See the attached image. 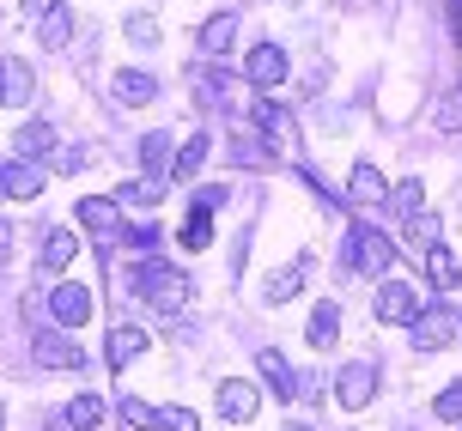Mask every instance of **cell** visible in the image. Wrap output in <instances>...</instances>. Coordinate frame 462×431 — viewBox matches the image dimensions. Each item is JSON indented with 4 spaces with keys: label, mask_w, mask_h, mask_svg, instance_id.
<instances>
[{
    "label": "cell",
    "mask_w": 462,
    "mask_h": 431,
    "mask_svg": "<svg viewBox=\"0 0 462 431\" xmlns=\"http://www.w3.org/2000/svg\"><path fill=\"white\" fill-rule=\"evenodd\" d=\"M208 237H213V219H208V206H195L183 225V250H208Z\"/></svg>",
    "instance_id": "cell-27"
},
{
    "label": "cell",
    "mask_w": 462,
    "mask_h": 431,
    "mask_svg": "<svg viewBox=\"0 0 462 431\" xmlns=\"http://www.w3.org/2000/svg\"><path fill=\"white\" fill-rule=\"evenodd\" d=\"M213 401H219V419H226V426H244V419H255V389L237 383V377H226Z\"/></svg>",
    "instance_id": "cell-8"
},
{
    "label": "cell",
    "mask_w": 462,
    "mask_h": 431,
    "mask_svg": "<svg viewBox=\"0 0 462 431\" xmlns=\"http://www.w3.org/2000/svg\"><path fill=\"white\" fill-rule=\"evenodd\" d=\"M79 225L86 231H110L116 225V201H79Z\"/></svg>",
    "instance_id": "cell-26"
},
{
    "label": "cell",
    "mask_w": 462,
    "mask_h": 431,
    "mask_svg": "<svg viewBox=\"0 0 462 431\" xmlns=\"http://www.w3.org/2000/svg\"><path fill=\"white\" fill-rule=\"evenodd\" d=\"M432 413H439V419H462V377L450 389H444L439 401H432Z\"/></svg>",
    "instance_id": "cell-34"
},
{
    "label": "cell",
    "mask_w": 462,
    "mask_h": 431,
    "mask_svg": "<svg viewBox=\"0 0 462 431\" xmlns=\"http://www.w3.org/2000/svg\"><path fill=\"white\" fill-rule=\"evenodd\" d=\"M346 261H353L359 273H383V268L395 261V250H390V243H383L371 225H353V231H346Z\"/></svg>",
    "instance_id": "cell-3"
},
{
    "label": "cell",
    "mask_w": 462,
    "mask_h": 431,
    "mask_svg": "<svg viewBox=\"0 0 462 431\" xmlns=\"http://www.w3.org/2000/svg\"><path fill=\"white\" fill-rule=\"evenodd\" d=\"M134 292L146 298L152 310H183L195 286H189V280L171 268V261H140V268H134Z\"/></svg>",
    "instance_id": "cell-1"
},
{
    "label": "cell",
    "mask_w": 462,
    "mask_h": 431,
    "mask_svg": "<svg viewBox=\"0 0 462 431\" xmlns=\"http://www.w3.org/2000/svg\"><path fill=\"white\" fill-rule=\"evenodd\" d=\"M462 341V322L450 310H420L414 316V346H457Z\"/></svg>",
    "instance_id": "cell-6"
},
{
    "label": "cell",
    "mask_w": 462,
    "mask_h": 431,
    "mask_svg": "<svg viewBox=\"0 0 462 431\" xmlns=\"http://www.w3.org/2000/svg\"><path fill=\"white\" fill-rule=\"evenodd\" d=\"M371 310H377V322H414L420 310H426V298H420L408 280H383L377 298H371Z\"/></svg>",
    "instance_id": "cell-2"
},
{
    "label": "cell",
    "mask_w": 462,
    "mask_h": 431,
    "mask_svg": "<svg viewBox=\"0 0 462 431\" xmlns=\"http://www.w3.org/2000/svg\"><path fill=\"white\" fill-rule=\"evenodd\" d=\"M208 152H213V140H208V134H189V140H183V152H177V164H171V177L189 182L195 170H201V164H208Z\"/></svg>",
    "instance_id": "cell-17"
},
{
    "label": "cell",
    "mask_w": 462,
    "mask_h": 431,
    "mask_svg": "<svg viewBox=\"0 0 462 431\" xmlns=\"http://www.w3.org/2000/svg\"><path fill=\"white\" fill-rule=\"evenodd\" d=\"M299 280H304V268H299V261H292V268H286V273H274V280H268V298H274V304H286V298L299 292Z\"/></svg>",
    "instance_id": "cell-32"
},
{
    "label": "cell",
    "mask_w": 462,
    "mask_h": 431,
    "mask_svg": "<svg viewBox=\"0 0 462 431\" xmlns=\"http://www.w3.org/2000/svg\"><path fill=\"white\" fill-rule=\"evenodd\" d=\"M346 195L353 201H390V182H383V170L377 164H353V177H346Z\"/></svg>",
    "instance_id": "cell-13"
},
{
    "label": "cell",
    "mask_w": 462,
    "mask_h": 431,
    "mask_svg": "<svg viewBox=\"0 0 462 431\" xmlns=\"http://www.w3.org/2000/svg\"><path fill=\"white\" fill-rule=\"evenodd\" d=\"M152 426H159V431H201V419H195L189 408H159V419H152Z\"/></svg>",
    "instance_id": "cell-31"
},
{
    "label": "cell",
    "mask_w": 462,
    "mask_h": 431,
    "mask_svg": "<svg viewBox=\"0 0 462 431\" xmlns=\"http://www.w3.org/2000/svg\"><path fill=\"white\" fill-rule=\"evenodd\" d=\"M0 195H6V164H0Z\"/></svg>",
    "instance_id": "cell-40"
},
{
    "label": "cell",
    "mask_w": 462,
    "mask_h": 431,
    "mask_svg": "<svg viewBox=\"0 0 462 431\" xmlns=\"http://www.w3.org/2000/svg\"><path fill=\"white\" fill-rule=\"evenodd\" d=\"M68 37H73V19H68V6H55L49 19H37V43H43V49H61Z\"/></svg>",
    "instance_id": "cell-23"
},
{
    "label": "cell",
    "mask_w": 462,
    "mask_h": 431,
    "mask_svg": "<svg viewBox=\"0 0 462 431\" xmlns=\"http://www.w3.org/2000/svg\"><path fill=\"white\" fill-rule=\"evenodd\" d=\"M31 97H37L31 68H24L19 55H6V61H0V104H31Z\"/></svg>",
    "instance_id": "cell-9"
},
{
    "label": "cell",
    "mask_w": 462,
    "mask_h": 431,
    "mask_svg": "<svg viewBox=\"0 0 462 431\" xmlns=\"http://www.w3.org/2000/svg\"><path fill=\"white\" fill-rule=\"evenodd\" d=\"M371 389H377V371H371V364H346L341 371V383H335V395H341V408H365L371 401Z\"/></svg>",
    "instance_id": "cell-10"
},
{
    "label": "cell",
    "mask_w": 462,
    "mask_h": 431,
    "mask_svg": "<svg viewBox=\"0 0 462 431\" xmlns=\"http://www.w3.org/2000/svg\"><path fill=\"white\" fill-rule=\"evenodd\" d=\"M408 243L426 255L432 243H439V219H432V213H408Z\"/></svg>",
    "instance_id": "cell-25"
},
{
    "label": "cell",
    "mask_w": 462,
    "mask_h": 431,
    "mask_svg": "<svg viewBox=\"0 0 462 431\" xmlns=\"http://www.w3.org/2000/svg\"><path fill=\"white\" fill-rule=\"evenodd\" d=\"M140 353H146V335L122 322V328H116V335H110V353H104V359H110L116 371H122V364H128V359H140Z\"/></svg>",
    "instance_id": "cell-20"
},
{
    "label": "cell",
    "mask_w": 462,
    "mask_h": 431,
    "mask_svg": "<svg viewBox=\"0 0 462 431\" xmlns=\"http://www.w3.org/2000/svg\"><path fill=\"white\" fill-rule=\"evenodd\" d=\"M0 426H6V408H0Z\"/></svg>",
    "instance_id": "cell-42"
},
{
    "label": "cell",
    "mask_w": 462,
    "mask_h": 431,
    "mask_svg": "<svg viewBox=\"0 0 462 431\" xmlns=\"http://www.w3.org/2000/svg\"><path fill=\"white\" fill-rule=\"evenodd\" d=\"M97 419H104V401H97V395H79L68 408V426H79V431H92Z\"/></svg>",
    "instance_id": "cell-29"
},
{
    "label": "cell",
    "mask_w": 462,
    "mask_h": 431,
    "mask_svg": "<svg viewBox=\"0 0 462 431\" xmlns=\"http://www.w3.org/2000/svg\"><path fill=\"white\" fill-rule=\"evenodd\" d=\"M73 255H79L73 231H49V237H43V268H68Z\"/></svg>",
    "instance_id": "cell-24"
},
{
    "label": "cell",
    "mask_w": 462,
    "mask_h": 431,
    "mask_svg": "<svg viewBox=\"0 0 462 431\" xmlns=\"http://www.w3.org/2000/svg\"><path fill=\"white\" fill-rule=\"evenodd\" d=\"M335 335H341V310L335 304H317L310 310V346H335Z\"/></svg>",
    "instance_id": "cell-22"
},
{
    "label": "cell",
    "mask_w": 462,
    "mask_h": 431,
    "mask_svg": "<svg viewBox=\"0 0 462 431\" xmlns=\"http://www.w3.org/2000/svg\"><path fill=\"white\" fill-rule=\"evenodd\" d=\"M231 43H237V13H213L201 24V49L208 55H231Z\"/></svg>",
    "instance_id": "cell-15"
},
{
    "label": "cell",
    "mask_w": 462,
    "mask_h": 431,
    "mask_svg": "<svg viewBox=\"0 0 462 431\" xmlns=\"http://www.w3.org/2000/svg\"><path fill=\"white\" fill-rule=\"evenodd\" d=\"M55 6H61V0H24V13H31V24H37V19H49Z\"/></svg>",
    "instance_id": "cell-37"
},
{
    "label": "cell",
    "mask_w": 462,
    "mask_h": 431,
    "mask_svg": "<svg viewBox=\"0 0 462 431\" xmlns=\"http://www.w3.org/2000/svg\"><path fill=\"white\" fill-rule=\"evenodd\" d=\"M6 195L13 201H37L43 195V170L37 164H6Z\"/></svg>",
    "instance_id": "cell-18"
},
{
    "label": "cell",
    "mask_w": 462,
    "mask_h": 431,
    "mask_svg": "<svg viewBox=\"0 0 462 431\" xmlns=\"http://www.w3.org/2000/svg\"><path fill=\"white\" fill-rule=\"evenodd\" d=\"M164 195H159V182H128L122 188V206H159Z\"/></svg>",
    "instance_id": "cell-33"
},
{
    "label": "cell",
    "mask_w": 462,
    "mask_h": 431,
    "mask_svg": "<svg viewBox=\"0 0 462 431\" xmlns=\"http://www.w3.org/2000/svg\"><path fill=\"white\" fill-rule=\"evenodd\" d=\"M171 146H177L171 134H146V140H140V164H146V170H171V164H177Z\"/></svg>",
    "instance_id": "cell-21"
},
{
    "label": "cell",
    "mask_w": 462,
    "mask_h": 431,
    "mask_svg": "<svg viewBox=\"0 0 462 431\" xmlns=\"http://www.w3.org/2000/svg\"><path fill=\"white\" fill-rule=\"evenodd\" d=\"M6 250H13V225H0V261H6Z\"/></svg>",
    "instance_id": "cell-39"
},
{
    "label": "cell",
    "mask_w": 462,
    "mask_h": 431,
    "mask_svg": "<svg viewBox=\"0 0 462 431\" xmlns=\"http://www.w3.org/2000/svg\"><path fill=\"white\" fill-rule=\"evenodd\" d=\"M128 37H134V43H159V24L140 13V19H128Z\"/></svg>",
    "instance_id": "cell-36"
},
{
    "label": "cell",
    "mask_w": 462,
    "mask_h": 431,
    "mask_svg": "<svg viewBox=\"0 0 462 431\" xmlns=\"http://www.w3.org/2000/svg\"><path fill=\"white\" fill-rule=\"evenodd\" d=\"M450 31H457V43H462V0H450Z\"/></svg>",
    "instance_id": "cell-38"
},
{
    "label": "cell",
    "mask_w": 462,
    "mask_h": 431,
    "mask_svg": "<svg viewBox=\"0 0 462 431\" xmlns=\"http://www.w3.org/2000/svg\"><path fill=\"white\" fill-rule=\"evenodd\" d=\"M280 431H310V426H280Z\"/></svg>",
    "instance_id": "cell-41"
},
{
    "label": "cell",
    "mask_w": 462,
    "mask_h": 431,
    "mask_svg": "<svg viewBox=\"0 0 462 431\" xmlns=\"http://www.w3.org/2000/svg\"><path fill=\"white\" fill-rule=\"evenodd\" d=\"M420 261H426V273H432V286H444V292H457V280H462V273H457V255L444 250V243H432V250L420 255Z\"/></svg>",
    "instance_id": "cell-19"
},
{
    "label": "cell",
    "mask_w": 462,
    "mask_h": 431,
    "mask_svg": "<svg viewBox=\"0 0 462 431\" xmlns=\"http://www.w3.org/2000/svg\"><path fill=\"white\" fill-rule=\"evenodd\" d=\"M420 182H402V188H390V201H395V213H420Z\"/></svg>",
    "instance_id": "cell-35"
},
{
    "label": "cell",
    "mask_w": 462,
    "mask_h": 431,
    "mask_svg": "<svg viewBox=\"0 0 462 431\" xmlns=\"http://www.w3.org/2000/svg\"><path fill=\"white\" fill-rule=\"evenodd\" d=\"M31 353H37V371H73V364L86 359V353H79L73 341H61V335H37Z\"/></svg>",
    "instance_id": "cell-12"
},
{
    "label": "cell",
    "mask_w": 462,
    "mask_h": 431,
    "mask_svg": "<svg viewBox=\"0 0 462 431\" xmlns=\"http://www.w3.org/2000/svg\"><path fill=\"white\" fill-rule=\"evenodd\" d=\"M432 122H439L444 134H457V128H462V86L444 91V104H439V115H432Z\"/></svg>",
    "instance_id": "cell-30"
},
{
    "label": "cell",
    "mask_w": 462,
    "mask_h": 431,
    "mask_svg": "<svg viewBox=\"0 0 462 431\" xmlns=\"http://www.w3.org/2000/svg\"><path fill=\"white\" fill-rule=\"evenodd\" d=\"M255 128H262L268 146H280V152H292V146H299V122L280 110L274 97H255Z\"/></svg>",
    "instance_id": "cell-4"
},
{
    "label": "cell",
    "mask_w": 462,
    "mask_h": 431,
    "mask_svg": "<svg viewBox=\"0 0 462 431\" xmlns=\"http://www.w3.org/2000/svg\"><path fill=\"white\" fill-rule=\"evenodd\" d=\"M255 371H262V377L274 383V395H280V401H292V395H299V371H292V364L280 359L274 346H262V353H255Z\"/></svg>",
    "instance_id": "cell-11"
},
{
    "label": "cell",
    "mask_w": 462,
    "mask_h": 431,
    "mask_svg": "<svg viewBox=\"0 0 462 431\" xmlns=\"http://www.w3.org/2000/svg\"><path fill=\"white\" fill-rule=\"evenodd\" d=\"M116 413H122V426H128V431H146L152 419H159V408H146V401H134V395H122V408H116Z\"/></svg>",
    "instance_id": "cell-28"
},
{
    "label": "cell",
    "mask_w": 462,
    "mask_h": 431,
    "mask_svg": "<svg viewBox=\"0 0 462 431\" xmlns=\"http://www.w3.org/2000/svg\"><path fill=\"white\" fill-rule=\"evenodd\" d=\"M49 316H55V322H68V328L92 322V292H86V286H73V280H61V286L49 292Z\"/></svg>",
    "instance_id": "cell-5"
},
{
    "label": "cell",
    "mask_w": 462,
    "mask_h": 431,
    "mask_svg": "<svg viewBox=\"0 0 462 431\" xmlns=\"http://www.w3.org/2000/svg\"><path fill=\"white\" fill-rule=\"evenodd\" d=\"M244 73H250V86H280V79H286V49L280 43H255L250 61H244Z\"/></svg>",
    "instance_id": "cell-7"
},
{
    "label": "cell",
    "mask_w": 462,
    "mask_h": 431,
    "mask_svg": "<svg viewBox=\"0 0 462 431\" xmlns=\"http://www.w3.org/2000/svg\"><path fill=\"white\" fill-rule=\"evenodd\" d=\"M13 146H19V159H49V152H55V128H49V122H24Z\"/></svg>",
    "instance_id": "cell-16"
},
{
    "label": "cell",
    "mask_w": 462,
    "mask_h": 431,
    "mask_svg": "<svg viewBox=\"0 0 462 431\" xmlns=\"http://www.w3.org/2000/svg\"><path fill=\"white\" fill-rule=\"evenodd\" d=\"M152 97H159V79H152V73H116V104L140 110V104H152Z\"/></svg>",
    "instance_id": "cell-14"
}]
</instances>
